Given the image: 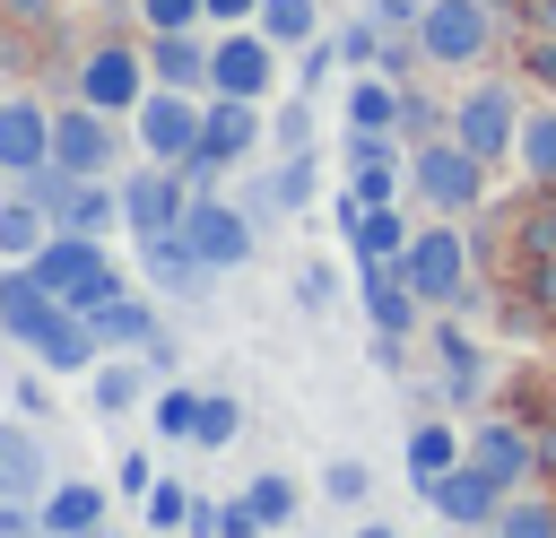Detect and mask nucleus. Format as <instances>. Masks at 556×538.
Listing matches in <instances>:
<instances>
[{"label":"nucleus","instance_id":"37","mask_svg":"<svg viewBox=\"0 0 556 538\" xmlns=\"http://www.w3.org/2000/svg\"><path fill=\"white\" fill-rule=\"evenodd\" d=\"M243 503H252V512H261V521H269V529H287V521H295V486H287V477H278V469H261V477H252V486H243Z\"/></svg>","mask_w":556,"mask_h":538},{"label":"nucleus","instance_id":"10","mask_svg":"<svg viewBox=\"0 0 556 538\" xmlns=\"http://www.w3.org/2000/svg\"><path fill=\"white\" fill-rule=\"evenodd\" d=\"M486 26H495L486 0H426V17H417V52L443 61V69H469V61L486 52Z\"/></svg>","mask_w":556,"mask_h":538},{"label":"nucleus","instance_id":"21","mask_svg":"<svg viewBox=\"0 0 556 538\" xmlns=\"http://www.w3.org/2000/svg\"><path fill=\"white\" fill-rule=\"evenodd\" d=\"M313 191H321V156L295 148V156L269 165V182L252 191V208H261V217H295V208H313Z\"/></svg>","mask_w":556,"mask_h":538},{"label":"nucleus","instance_id":"36","mask_svg":"<svg viewBox=\"0 0 556 538\" xmlns=\"http://www.w3.org/2000/svg\"><path fill=\"white\" fill-rule=\"evenodd\" d=\"M139 512H148V529H191V512H200V495H191V486H174V477H156Z\"/></svg>","mask_w":556,"mask_h":538},{"label":"nucleus","instance_id":"4","mask_svg":"<svg viewBox=\"0 0 556 538\" xmlns=\"http://www.w3.org/2000/svg\"><path fill=\"white\" fill-rule=\"evenodd\" d=\"M391 269H400V286H408L417 304H460V295H469V234H460V226H417Z\"/></svg>","mask_w":556,"mask_h":538},{"label":"nucleus","instance_id":"45","mask_svg":"<svg viewBox=\"0 0 556 538\" xmlns=\"http://www.w3.org/2000/svg\"><path fill=\"white\" fill-rule=\"evenodd\" d=\"M9 390H17V408H26V417H43V408H52V373H43V364H35V373H17Z\"/></svg>","mask_w":556,"mask_h":538},{"label":"nucleus","instance_id":"44","mask_svg":"<svg viewBox=\"0 0 556 538\" xmlns=\"http://www.w3.org/2000/svg\"><path fill=\"white\" fill-rule=\"evenodd\" d=\"M148 486H156V460H148V451H122V469H113V495L148 503Z\"/></svg>","mask_w":556,"mask_h":538},{"label":"nucleus","instance_id":"40","mask_svg":"<svg viewBox=\"0 0 556 538\" xmlns=\"http://www.w3.org/2000/svg\"><path fill=\"white\" fill-rule=\"evenodd\" d=\"M208 17V0H139V26L148 35H182V26H200Z\"/></svg>","mask_w":556,"mask_h":538},{"label":"nucleus","instance_id":"15","mask_svg":"<svg viewBox=\"0 0 556 538\" xmlns=\"http://www.w3.org/2000/svg\"><path fill=\"white\" fill-rule=\"evenodd\" d=\"M43 165H52V113H43L35 95H9V104H0V174L26 182V174H43Z\"/></svg>","mask_w":556,"mask_h":538},{"label":"nucleus","instance_id":"8","mask_svg":"<svg viewBox=\"0 0 556 538\" xmlns=\"http://www.w3.org/2000/svg\"><path fill=\"white\" fill-rule=\"evenodd\" d=\"M452 139L469 148V156H486V165H504L513 148H521V104H513V87H469L460 104H452Z\"/></svg>","mask_w":556,"mask_h":538},{"label":"nucleus","instance_id":"28","mask_svg":"<svg viewBox=\"0 0 556 538\" xmlns=\"http://www.w3.org/2000/svg\"><path fill=\"white\" fill-rule=\"evenodd\" d=\"M0 495H35L43 503V443L17 417H0Z\"/></svg>","mask_w":556,"mask_h":538},{"label":"nucleus","instance_id":"46","mask_svg":"<svg viewBox=\"0 0 556 538\" xmlns=\"http://www.w3.org/2000/svg\"><path fill=\"white\" fill-rule=\"evenodd\" d=\"M295 295H304V304H330V295H339V278H330V269H321V260H313V269H304V278H295Z\"/></svg>","mask_w":556,"mask_h":538},{"label":"nucleus","instance_id":"47","mask_svg":"<svg viewBox=\"0 0 556 538\" xmlns=\"http://www.w3.org/2000/svg\"><path fill=\"white\" fill-rule=\"evenodd\" d=\"M374 17H382V26H408V35H417V17H426V0H374Z\"/></svg>","mask_w":556,"mask_h":538},{"label":"nucleus","instance_id":"30","mask_svg":"<svg viewBox=\"0 0 556 538\" xmlns=\"http://www.w3.org/2000/svg\"><path fill=\"white\" fill-rule=\"evenodd\" d=\"M252 26H261L278 52H304V43L321 35V9H313V0H261V17H252Z\"/></svg>","mask_w":556,"mask_h":538},{"label":"nucleus","instance_id":"51","mask_svg":"<svg viewBox=\"0 0 556 538\" xmlns=\"http://www.w3.org/2000/svg\"><path fill=\"white\" fill-rule=\"evenodd\" d=\"M356 538H400V529H382V521H365V529H356Z\"/></svg>","mask_w":556,"mask_h":538},{"label":"nucleus","instance_id":"32","mask_svg":"<svg viewBox=\"0 0 556 538\" xmlns=\"http://www.w3.org/2000/svg\"><path fill=\"white\" fill-rule=\"evenodd\" d=\"M261 529H269V521H261L243 495H235V503H208V495H200V512H191V538H261Z\"/></svg>","mask_w":556,"mask_h":538},{"label":"nucleus","instance_id":"25","mask_svg":"<svg viewBox=\"0 0 556 538\" xmlns=\"http://www.w3.org/2000/svg\"><path fill=\"white\" fill-rule=\"evenodd\" d=\"M43 529H52V538H96V529H104V486H87V477L43 486Z\"/></svg>","mask_w":556,"mask_h":538},{"label":"nucleus","instance_id":"23","mask_svg":"<svg viewBox=\"0 0 556 538\" xmlns=\"http://www.w3.org/2000/svg\"><path fill=\"white\" fill-rule=\"evenodd\" d=\"M356 295H365V321H374L382 338H408L417 312H426V304L400 286V269H356Z\"/></svg>","mask_w":556,"mask_h":538},{"label":"nucleus","instance_id":"9","mask_svg":"<svg viewBox=\"0 0 556 538\" xmlns=\"http://www.w3.org/2000/svg\"><path fill=\"white\" fill-rule=\"evenodd\" d=\"M191 200H200V191H191V174L148 156V165L122 182V226H130V234H174V226L191 217Z\"/></svg>","mask_w":556,"mask_h":538},{"label":"nucleus","instance_id":"27","mask_svg":"<svg viewBox=\"0 0 556 538\" xmlns=\"http://www.w3.org/2000/svg\"><path fill=\"white\" fill-rule=\"evenodd\" d=\"M43 243H52V208H43L35 191L0 200V260H35Z\"/></svg>","mask_w":556,"mask_h":538},{"label":"nucleus","instance_id":"11","mask_svg":"<svg viewBox=\"0 0 556 538\" xmlns=\"http://www.w3.org/2000/svg\"><path fill=\"white\" fill-rule=\"evenodd\" d=\"M426 503H434V521H452V529H495L504 503H513V486L486 477L478 460H460V469H443V477L426 486Z\"/></svg>","mask_w":556,"mask_h":538},{"label":"nucleus","instance_id":"50","mask_svg":"<svg viewBox=\"0 0 556 538\" xmlns=\"http://www.w3.org/2000/svg\"><path fill=\"white\" fill-rule=\"evenodd\" d=\"M0 9H17V17H43V0H0Z\"/></svg>","mask_w":556,"mask_h":538},{"label":"nucleus","instance_id":"29","mask_svg":"<svg viewBox=\"0 0 556 538\" xmlns=\"http://www.w3.org/2000/svg\"><path fill=\"white\" fill-rule=\"evenodd\" d=\"M200 399H208V390H191V382H156V399H148V425H156V443H191V425H200Z\"/></svg>","mask_w":556,"mask_h":538},{"label":"nucleus","instance_id":"5","mask_svg":"<svg viewBox=\"0 0 556 538\" xmlns=\"http://www.w3.org/2000/svg\"><path fill=\"white\" fill-rule=\"evenodd\" d=\"M156 78H148V43H96V52H78V69H70V95L78 104H96V113H139V95H148Z\"/></svg>","mask_w":556,"mask_h":538},{"label":"nucleus","instance_id":"22","mask_svg":"<svg viewBox=\"0 0 556 538\" xmlns=\"http://www.w3.org/2000/svg\"><path fill=\"white\" fill-rule=\"evenodd\" d=\"M469 460H478L486 477H504V486H521V477L539 469V451H530V434H521L513 417H486V425L469 434Z\"/></svg>","mask_w":556,"mask_h":538},{"label":"nucleus","instance_id":"33","mask_svg":"<svg viewBox=\"0 0 556 538\" xmlns=\"http://www.w3.org/2000/svg\"><path fill=\"white\" fill-rule=\"evenodd\" d=\"M513 156L530 165V182H556V104L547 113H521V148Z\"/></svg>","mask_w":556,"mask_h":538},{"label":"nucleus","instance_id":"12","mask_svg":"<svg viewBox=\"0 0 556 538\" xmlns=\"http://www.w3.org/2000/svg\"><path fill=\"white\" fill-rule=\"evenodd\" d=\"M113 156H122L113 113H96V104L70 95V113H52V165L61 174H113Z\"/></svg>","mask_w":556,"mask_h":538},{"label":"nucleus","instance_id":"53","mask_svg":"<svg viewBox=\"0 0 556 538\" xmlns=\"http://www.w3.org/2000/svg\"><path fill=\"white\" fill-rule=\"evenodd\" d=\"M486 9H513V0H486Z\"/></svg>","mask_w":556,"mask_h":538},{"label":"nucleus","instance_id":"24","mask_svg":"<svg viewBox=\"0 0 556 538\" xmlns=\"http://www.w3.org/2000/svg\"><path fill=\"white\" fill-rule=\"evenodd\" d=\"M87 321H96V338H104V347H139V356L165 338V330H156V304H148V295H130V286H122V295H104Z\"/></svg>","mask_w":556,"mask_h":538},{"label":"nucleus","instance_id":"13","mask_svg":"<svg viewBox=\"0 0 556 538\" xmlns=\"http://www.w3.org/2000/svg\"><path fill=\"white\" fill-rule=\"evenodd\" d=\"M182 243H191L208 269H243V260H252V217H243L235 200L200 191V200H191V217H182Z\"/></svg>","mask_w":556,"mask_h":538},{"label":"nucleus","instance_id":"39","mask_svg":"<svg viewBox=\"0 0 556 538\" xmlns=\"http://www.w3.org/2000/svg\"><path fill=\"white\" fill-rule=\"evenodd\" d=\"M434 347H443V364H452V399H469V390H478V347H469V330H452V321H443V330H434Z\"/></svg>","mask_w":556,"mask_h":538},{"label":"nucleus","instance_id":"14","mask_svg":"<svg viewBox=\"0 0 556 538\" xmlns=\"http://www.w3.org/2000/svg\"><path fill=\"white\" fill-rule=\"evenodd\" d=\"M52 312H61V295L26 269V260H0V338H17V347H35L43 330H52Z\"/></svg>","mask_w":556,"mask_h":538},{"label":"nucleus","instance_id":"52","mask_svg":"<svg viewBox=\"0 0 556 538\" xmlns=\"http://www.w3.org/2000/svg\"><path fill=\"white\" fill-rule=\"evenodd\" d=\"M96 9H139V0H96Z\"/></svg>","mask_w":556,"mask_h":538},{"label":"nucleus","instance_id":"34","mask_svg":"<svg viewBox=\"0 0 556 538\" xmlns=\"http://www.w3.org/2000/svg\"><path fill=\"white\" fill-rule=\"evenodd\" d=\"M330 43H339V61H348V69H382V52H391V43H382V17H374V9H365V17H348V26L330 35Z\"/></svg>","mask_w":556,"mask_h":538},{"label":"nucleus","instance_id":"7","mask_svg":"<svg viewBox=\"0 0 556 538\" xmlns=\"http://www.w3.org/2000/svg\"><path fill=\"white\" fill-rule=\"evenodd\" d=\"M200 113H208V95H182V87H148L139 95V156H156V165H182L191 148H200Z\"/></svg>","mask_w":556,"mask_h":538},{"label":"nucleus","instance_id":"3","mask_svg":"<svg viewBox=\"0 0 556 538\" xmlns=\"http://www.w3.org/2000/svg\"><path fill=\"white\" fill-rule=\"evenodd\" d=\"M408 182H417V200H426L434 217H460V208L486 200V156H469V148L443 130V139H417V148H408Z\"/></svg>","mask_w":556,"mask_h":538},{"label":"nucleus","instance_id":"31","mask_svg":"<svg viewBox=\"0 0 556 538\" xmlns=\"http://www.w3.org/2000/svg\"><path fill=\"white\" fill-rule=\"evenodd\" d=\"M235 434H243V399L235 390H208L200 399V425H191V451H226Z\"/></svg>","mask_w":556,"mask_h":538},{"label":"nucleus","instance_id":"38","mask_svg":"<svg viewBox=\"0 0 556 538\" xmlns=\"http://www.w3.org/2000/svg\"><path fill=\"white\" fill-rule=\"evenodd\" d=\"M269 139H278V156H295V148H313V95H287V104L269 113Z\"/></svg>","mask_w":556,"mask_h":538},{"label":"nucleus","instance_id":"26","mask_svg":"<svg viewBox=\"0 0 556 538\" xmlns=\"http://www.w3.org/2000/svg\"><path fill=\"white\" fill-rule=\"evenodd\" d=\"M460 460H469V443H460L443 417H417V425H408V486H417V495H426L443 469H460Z\"/></svg>","mask_w":556,"mask_h":538},{"label":"nucleus","instance_id":"49","mask_svg":"<svg viewBox=\"0 0 556 538\" xmlns=\"http://www.w3.org/2000/svg\"><path fill=\"white\" fill-rule=\"evenodd\" d=\"M530 69H539V78L556 87V35H530Z\"/></svg>","mask_w":556,"mask_h":538},{"label":"nucleus","instance_id":"1","mask_svg":"<svg viewBox=\"0 0 556 538\" xmlns=\"http://www.w3.org/2000/svg\"><path fill=\"white\" fill-rule=\"evenodd\" d=\"M70 312H96L104 295H122V269H113V252H104V234H78V226H52V243L26 260Z\"/></svg>","mask_w":556,"mask_h":538},{"label":"nucleus","instance_id":"35","mask_svg":"<svg viewBox=\"0 0 556 538\" xmlns=\"http://www.w3.org/2000/svg\"><path fill=\"white\" fill-rule=\"evenodd\" d=\"M348 208H391L400 200V165H348Z\"/></svg>","mask_w":556,"mask_h":538},{"label":"nucleus","instance_id":"17","mask_svg":"<svg viewBox=\"0 0 556 538\" xmlns=\"http://www.w3.org/2000/svg\"><path fill=\"white\" fill-rule=\"evenodd\" d=\"M139 278H148L156 295H208L217 269H208V260L182 243V226H174V234H139Z\"/></svg>","mask_w":556,"mask_h":538},{"label":"nucleus","instance_id":"41","mask_svg":"<svg viewBox=\"0 0 556 538\" xmlns=\"http://www.w3.org/2000/svg\"><path fill=\"white\" fill-rule=\"evenodd\" d=\"M365 486H374L365 460H321V495H330V503H365Z\"/></svg>","mask_w":556,"mask_h":538},{"label":"nucleus","instance_id":"20","mask_svg":"<svg viewBox=\"0 0 556 538\" xmlns=\"http://www.w3.org/2000/svg\"><path fill=\"white\" fill-rule=\"evenodd\" d=\"M148 78L156 87H182V95H208V43H200V26L148 35Z\"/></svg>","mask_w":556,"mask_h":538},{"label":"nucleus","instance_id":"16","mask_svg":"<svg viewBox=\"0 0 556 538\" xmlns=\"http://www.w3.org/2000/svg\"><path fill=\"white\" fill-rule=\"evenodd\" d=\"M339 234H348V260H356V269H391L417 226L400 217V200H391V208H348V200H339Z\"/></svg>","mask_w":556,"mask_h":538},{"label":"nucleus","instance_id":"2","mask_svg":"<svg viewBox=\"0 0 556 538\" xmlns=\"http://www.w3.org/2000/svg\"><path fill=\"white\" fill-rule=\"evenodd\" d=\"M261 139H269V113H261L252 95H208V113H200V148L182 156L191 191H217V174H226L235 156H252Z\"/></svg>","mask_w":556,"mask_h":538},{"label":"nucleus","instance_id":"18","mask_svg":"<svg viewBox=\"0 0 556 538\" xmlns=\"http://www.w3.org/2000/svg\"><path fill=\"white\" fill-rule=\"evenodd\" d=\"M87 399H96V417H130V408H148V399H156L148 356H139V347H104V364L87 373Z\"/></svg>","mask_w":556,"mask_h":538},{"label":"nucleus","instance_id":"42","mask_svg":"<svg viewBox=\"0 0 556 538\" xmlns=\"http://www.w3.org/2000/svg\"><path fill=\"white\" fill-rule=\"evenodd\" d=\"M495 538H556V512H547V503H504Z\"/></svg>","mask_w":556,"mask_h":538},{"label":"nucleus","instance_id":"19","mask_svg":"<svg viewBox=\"0 0 556 538\" xmlns=\"http://www.w3.org/2000/svg\"><path fill=\"white\" fill-rule=\"evenodd\" d=\"M26 356H35L43 373H96V364H104V338H96V321H87V312H70V304H61V312H52V330H43Z\"/></svg>","mask_w":556,"mask_h":538},{"label":"nucleus","instance_id":"43","mask_svg":"<svg viewBox=\"0 0 556 538\" xmlns=\"http://www.w3.org/2000/svg\"><path fill=\"white\" fill-rule=\"evenodd\" d=\"M330 69H348V61H339V43H321V35H313V43H304V61H295V87L313 95V87H330Z\"/></svg>","mask_w":556,"mask_h":538},{"label":"nucleus","instance_id":"6","mask_svg":"<svg viewBox=\"0 0 556 538\" xmlns=\"http://www.w3.org/2000/svg\"><path fill=\"white\" fill-rule=\"evenodd\" d=\"M278 87V43L261 35V26H217V43H208V95H269Z\"/></svg>","mask_w":556,"mask_h":538},{"label":"nucleus","instance_id":"48","mask_svg":"<svg viewBox=\"0 0 556 538\" xmlns=\"http://www.w3.org/2000/svg\"><path fill=\"white\" fill-rule=\"evenodd\" d=\"M261 0H208V26H252Z\"/></svg>","mask_w":556,"mask_h":538}]
</instances>
